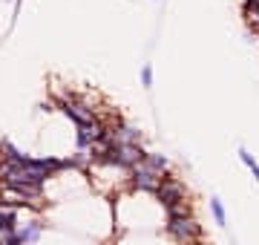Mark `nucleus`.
I'll return each mask as SVG.
<instances>
[{
    "mask_svg": "<svg viewBox=\"0 0 259 245\" xmlns=\"http://www.w3.org/2000/svg\"><path fill=\"white\" fill-rule=\"evenodd\" d=\"M210 211H213V219H216V225H227V216H224V205L219 196H213L210 199Z\"/></svg>",
    "mask_w": 259,
    "mask_h": 245,
    "instance_id": "10",
    "label": "nucleus"
},
{
    "mask_svg": "<svg viewBox=\"0 0 259 245\" xmlns=\"http://www.w3.org/2000/svg\"><path fill=\"white\" fill-rule=\"evenodd\" d=\"M155 196L161 199V205L167 208V211H185L187 205H185V185L179 179H173V176H164L161 179V188L155 191Z\"/></svg>",
    "mask_w": 259,
    "mask_h": 245,
    "instance_id": "3",
    "label": "nucleus"
},
{
    "mask_svg": "<svg viewBox=\"0 0 259 245\" xmlns=\"http://www.w3.org/2000/svg\"><path fill=\"white\" fill-rule=\"evenodd\" d=\"M101 136H107V124H101V118L75 124V145H78V150H89V145L98 142Z\"/></svg>",
    "mask_w": 259,
    "mask_h": 245,
    "instance_id": "4",
    "label": "nucleus"
},
{
    "mask_svg": "<svg viewBox=\"0 0 259 245\" xmlns=\"http://www.w3.org/2000/svg\"><path fill=\"white\" fill-rule=\"evenodd\" d=\"M37 237H40V222H26V225H17L15 228L17 245H35Z\"/></svg>",
    "mask_w": 259,
    "mask_h": 245,
    "instance_id": "7",
    "label": "nucleus"
},
{
    "mask_svg": "<svg viewBox=\"0 0 259 245\" xmlns=\"http://www.w3.org/2000/svg\"><path fill=\"white\" fill-rule=\"evenodd\" d=\"M239 159H242V164H245V167L254 173V179L259 182V162L251 156V150H248V147H239Z\"/></svg>",
    "mask_w": 259,
    "mask_h": 245,
    "instance_id": "9",
    "label": "nucleus"
},
{
    "mask_svg": "<svg viewBox=\"0 0 259 245\" xmlns=\"http://www.w3.org/2000/svg\"><path fill=\"white\" fill-rule=\"evenodd\" d=\"M141 87H144V90H153V66L150 64L141 66Z\"/></svg>",
    "mask_w": 259,
    "mask_h": 245,
    "instance_id": "11",
    "label": "nucleus"
},
{
    "mask_svg": "<svg viewBox=\"0 0 259 245\" xmlns=\"http://www.w3.org/2000/svg\"><path fill=\"white\" fill-rule=\"evenodd\" d=\"M161 179H164V176H158V173H153V170H147L141 162L130 167V185H133L136 191H150V194H155V191L161 188Z\"/></svg>",
    "mask_w": 259,
    "mask_h": 245,
    "instance_id": "5",
    "label": "nucleus"
},
{
    "mask_svg": "<svg viewBox=\"0 0 259 245\" xmlns=\"http://www.w3.org/2000/svg\"><path fill=\"white\" fill-rule=\"evenodd\" d=\"M144 159V150L141 145H118V142H112L110 150H107V156H104V164H115V167H133Z\"/></svg>",
    "mask_w": 259,
    "mask_h": 245,
    "instance_id": "2",
    "label": "nucleus"
},
{
    "mask_svg": "<svg viewBox=\"0 0 259 245\" xmlns=\"http://www.w3.org/2000/svg\"><path fill=\"white\" fill-rule=\"evenodd\" d=\"M187 245H202V243H199V240H196V243H187Z\"/></svg>",
    "mask_w": 259,
    "mask_h": 245,
    "instance_id": "12",
    "label": "nucleus"
},
{
    "mask_svg": "<svg viewBox=\"0 0 259 245\" xmlns=\"http://www.w3.org/2000/svg\"><path fill=\"white\" fill-rule=\"evenodd\" d=\"M141 164H144L147 170H153V173H158V176H164V173H167V167H170V162H167V156H161V153H144V159H141Z\"/></svg>",
    "mask_w": 259,
    "mask_h": 245,
    "instance_id": "8",
    "label": "nucleus"
},
{
    "mask_svg": "<svg viewBox=\"0 0 259 245\" xmlns=\"http://www.w3.org/2000/svg\"><path fill=\"white\" fill-rule=\"evenodd\" d=\"M167 231L185 245L196 243V240L202 237V225L187 213V208H185V211H170V216H167Z\"/></svg>",
    "mask_w": 259,
    "mask_h": 245,
    "instance_id": "1",
    "label": "nucleus"
},
{
    "mask_svg": "<svg viewBox=\"0 0 259 245\" xmlns=\"http://www.w3.org/2000/svg\"><path fill=\"white\" fill-rule=\"evenodd\" d=\"M110 139L118 145H141V133L130 124H115V130H110Z\"/></svg>",
    "mask_w": 259,
    "mask_h": 245,
    "instance_id": "6",
    "label": "nucleus"
}]
</instances>
